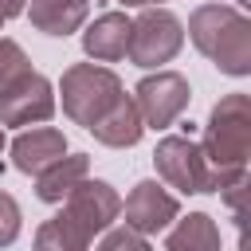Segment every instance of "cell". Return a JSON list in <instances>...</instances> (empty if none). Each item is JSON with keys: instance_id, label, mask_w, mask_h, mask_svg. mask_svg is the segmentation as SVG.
Returning <instances> with one entry per match:
<instances>
[{"instance_id": "1", "label": "cell", "mask_w": 251, "mask_h": 251, "mask_svg": "<svg viewBox=\"0 0 251 251\" xmlns=\"http://www.w3.org/2000/svg\"><path fill=\"white\" fill-rule=\"evenodd\" d=\"M200 153L212 169L216 192L231 204L243 224V188H247V157H251V102L247 94H224L204 126Z\"/></svg>"}, {"instance_id": "2", "label": "cell", "mask_w": 251, "mask_h": 251, "mask_svg": "<svg viewBox=\"0 0 251 251\" xmlns=\"http://www.w3.org/2000/svg\"><path fill=\"white\" fill-rule=\"evenodd\" d=\"M122 216V196L114 192L110 180H78L59 216L43 220L35 227V251H90V243L114 227Z\"/></svg>"}, {"instance_id": "3", "label": "cell", "mask_w": 251, "mask_h": 251, "mask_svg": "<svg viewBox=\"0 0 251 251\" xmlns=\"http://www.w3.org/2000/svg\"><path fill=\"white\" fill-rule=\"evenodd\" d=\"M188 39L224 75H251V20L235 4H200L188 16Z\"/></svg>"}, {"instance_id": "4", "label": "cell", "mask_w": 251, "mask_h": 251, "mask_svg": "<svg viewBox=\"0 0 251 251\" xmlns=\"http://www.w3.org/2000/svg\"><path fill=\"white\" fill-rule=\"evenodd\" d=\"M59 94H63V114H67L75 126L90 129V126H98V122L114 110V102L126 94V86H122V78H118L110 67L71 63V67L63 71V78H59Z\"/></svg>"}, {"instance_id": "5", "label": "cell", "mask_w": 251, "mask_h": 251, "mask_svg": "<svg viewBox=\"0 0 251 251\" xmlns=\"http://www.w3.org/2000/svg\"><path fill=\"white\" fill-rule=\"evenodd\" d=\"M184 47V24L169 8H141L137 20H129V47L126 59L141 71L165 67Z\"/></svg>"}, {"instance_id": "6", "label": "cell", "mask_w": 251, "mask_h": 251, "mask_svg": "<svg viewBox=\"0 0 251 251\" xmlns=\"http://www.w3.org/2000/svg\"><path fill=\"white\" fill-rule=\"evenodd\" d=\"M153 165H157V176L184 192V196H204V192H216V180H212V169L200 153V141H192L188 133H169L157 141L153 149Z\"/></svg>"}, {"instance_id": "7", "label": "cell", "mask_w": 251, "mask_h": 251, "mask_svg": "<svg viewBox=\"0 0 251 251\" xmlns=\"http://www.w3.org/2000/svg\"><path fill=\"white\" fill-rule=\"evenodd\" d=\"M129 98H133L145 129H169V126L188 110L192 86H188V78L176 75V71H157V75H145V78L133 86Z\"/></svg>"}, {"instance_id": "8", "label": "cell", "mask_w": 251, "mask_h": 251, "mask_svg": "<svg viewBox=\"0 0 251 251\" xmlns=\"http://www.w3.org/2000/svg\"><path fill=\"white\" fill-rule=\"evenodd\" d=\"M55 114V86L39 71L12 78L0 90V126H35Z\"/></svg>"}, {"instance_id": "9", "label": "cell", "mask_w": 251, "mask_h": 251, "mask_svg": "<svg viewBox=\"0 0 251 251\" xmlns=\"http://www.w3.org/2000/svg\"><path fill=\"white\" fill-rule=\"evenodd\" d=\"M122 216H126V227L137 231V235H157L165 227H173V220L180 216V204L176 196L157 184V180H137L133 192L126 196L122 204Z\"/></svg>"}, {"instance_id": "10", "label": "cell", "mask_w": 251, "mask_h": 251, "mask_svg": "<svg viewBox=\"0 0 251 251\" xmlns=\"http://www.w3.org/2000/svg\"><path fill=\"white\" fill-rule=\"evenodd\" d=\"M63 153H67V137L55 126H31V129L16 133V141H12V165L31 176L43 173L47 165H55Z\"/></svg>"}, {"instance_id": "11", "label": "cell", "mask_w": 251, "mask_h": 251, "mask_svg": "<svg viewBox=\"0 0 251 251\" xmlns=\"http://www.w3.org/2000/svg\"><path fill=\"white\" fill-rule=\"evenodd\" d=\"M126 47H129V16L126 12H102L82 31V51L94 63H118V59H126Z\"/></svg>"}, {"instance_id": "12", "label": "cell", "mask_w": 251, "mask_h": 251, "mask_svg": "<svg viewBox=\"0 0 251 251\" xmlns=\"http://www.w3.org/2000/svg\"><path fill=\"white\" fill-rule=\"evenodd\" d=\"M24 12H27V20H31L35 31L55 35V39H67V35H75L86 24L90 0H31Z\"/></svg>"}, {"instance_id": "13", "label": "cell", "mask_w": 251, "mask_h": 251, "mask_svg": "<svg viewBox=\"0 0 251 251\" xmlns=\"http://www.w3.org/2000/svg\"><path fill=\"white\" fill-rule=\"evenodd\" d=\"M86 133H90L98 145H106V149H129V145H137V141H141L145 126H141V114H137L133 98H129V94H122V98L114 102V110H110L98 126H90Z\"/></svg>"}, {"instance_id": "14", "label": "cell", "mask_w": 251, "mask_h": 251, "mask_svg": "<svg viewBox=\"0 0 251 251\" xmlns=\"http://www.w3.org/2000/svg\"><path fill=\"white\" fill-rule=\"evenodd\" d=\"M86 173H90V157L86 153H63L55 165H47L43 173H35V196L43 204H63L67 192L78 180H86Z\"/></svg>"}, {"instance_id": "15", "label": "cell", "mask_w": 251, "mask_h": 251, "mask_svg": "<svg viewBox=\"0 0 251 251\" xmlns=\"http://www.w3.org/2000/svg\"><path fill=\"white\" fill-rule=\"evenodd\" d=\"M165 251H220V227L208 212L176 216V224L165 235Z\"/></svg>"}, {"instance_id": "16", "label": "cell", "mask_w": 251, "mask_h": 251, "mask_svg": "<svg viewBox=\"0 0 251 251\" xmlns=\"http://www.w3.org/2000/svg\"><path fill=\"white\" fill-rule=\"evenodd\" d=\"M27 71H31V59H27V51H24L16 39H4V35H0V90H4L12 78L27 75Z\"/></svg>"}, {"instance_id": "17", "label": "cell", "mask_w": 251, "mask_h": 251, "mask_svg": "<svg viewBox=\"0 0 251 251\" xmlns=\"http://www.w3.org/2000/svg\"><path fill=\"white\" fill-rule=\"evenodd\" d=\"M94 251H153V247H149V239H145V235H137V231H129V227L122 224V227L102 231Z\"/></svg>"}, {"instance_id": "18", "label": "cell", "mask_w": 251, "mask_h": 251, "mask_svg": "<svg viewBox=\"0 0 251 251\" xmlns=\"http://www.w3.org/2000/svg\"><path fill=\"white\" fill-rule=\"evenodd\" d=\"M20 204H16V196H8L4 188H0V247H12L16 243V235H20Z\"/></svg>"}, {"instance_id": "19", "label": "cell", "mask_w": 251, "mask_h": 251, "mask_svg": "<svg viewBox=\"0 0 251 251\" xmlns=\"http://www.w3.org/2000/svg\"><path fill=\"white\" fill-rule=\"evenodd\" d=\"M24 8H27V0H0V20L4 24L16 20V16H24Z\"/></svg>"}, {"instance_id": "20", "label": "cell", "mask_w": 251, "mask_h": 251, "mask_svg": "<svg viewBox=\"0 0 251 251\" xmlns=\"http://www.w3.org/2000/svg\"><path fill=\"white\" fill-rule=\"evenodd\" d=\"M118 4H126V8H161L165 0H118Z\"/></svg>"}, {"instance_id": "21", "label": "cell", "mask_w": 251, "mask_h": 251, "mask_svg": "<svg viewBox=\"0 0 251 251\" xmlns=\"http://www.w3.org/2000/svg\"><path fill=\"white\" fill-rule=\"evenodd\" d=\"M235 8H239V12H243V8H251V0H235Z\"/></svg>"}, {"instance_id": "22", "label": "cell", "mask_w": 251, "mask_h": 251, "mask_svg": "<svg viewBox=\"0 0 251 251\" xmlns=\"http://www.w3.org/2000/svg\"><path fill=\"white\" fill-rule=\"evenodd\" d=\"M0 149H4V126H0Z\"/></svg>"}, {"instance_id": "23", "label": "cell", "mask_w": 251, "mask_h": 251, "mask_svg": "<svg viewBox=\"0 0 251 251\" xmlns=\"http://www.w3.org/2000/svg\"><path fill=\"white\" fill-rule=\"evenodd\" d=\"M0 27H4V20H0Z\"/></svg>"}]
</instances>
